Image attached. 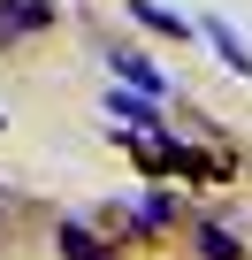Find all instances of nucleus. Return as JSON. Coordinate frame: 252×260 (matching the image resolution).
<instances>
[{
	"label": "nucleus",
	"instance_id": "f257e3e1",
	"mask_svg": "<svg viewBox=\"0 0 252 260\" xmlns=\"http://www.w3.org/2000/svg\"><path fill=\"white\" fill-rule=\"evenodd\" d=\"M107 69H115V84H130V92H146V100H161V92H168V77H161L138 46H115V54H107Z\"/></svg>",
	"mask_w": 252,
	"mask_h": 260
},
{
	"label": "nucleus",
	"instance_id": "f03ea898",
	"mask_svg": "<svg viewBox=\"0 0 252 260\" xmlns=\"http://www.w3.org/2000/svg\"><path fill=\"white\" fill-rule=\"evenodd\" d=\"M54 252H61V260H115V245H107L92 222H61V230H54Z\"/></svg>",
	"mask_w": 252,
	"mask_h": 260
},
{
	"label": "nucleus",
	"instance_id": "7ed1b4c3",
	"mask_svg": "<svg viewBox=\"0 0 252 260\" xmlns=\"http://www.w3.org/2000/svg\"><path fill=\"white\" fill-rule=\"evenodd\" d=\"M54 23V8H31V0H0V54H8L16 39H31V31H46Z\"/></svg>",
	"mask_w": 252,
	"mask_h": 260
},
{
	"label": "nucleus",
	"instance_id": "20e7f679",
	"mask_svg": "<svg viewBox=\"0 0 252 260\" xmlns=\"http://www.w3.org/2000/svg\"><path fill=\"white\" fill-rule=\"evenodd\" d=\"M199 31H206V46H214V54H222V61H229L237 77H252V46H244V39H237V31L222 23V16H199Z\"/></svg>",
	"mask_w": 252,
	"mask_h": 260
},
{
	"label": "nucleus",
	"instance_id": "39448f33",
	"mask_svg": "<svg viewBox=\"0 0 252 260\" xmlns=\"http://www.w3.org/2000/svg\"><path fill=\"white\" fill-rule=\"evenodd\" d=\"M107 115H122L130 130H153V122H161V115H153V100H146V92H130V84H115V92H107Z\"/></svg>",
	"mask_w": 252,
	"mask_h": 260
},
{
	"label": "nucleus",
	"instance_id": "423d86ee",
	"mask_svg": "<svg viewBox=\"0 0 252 260\" xmlns=\"http://www.w3.org/2000/svg\"><path fill=\"white\" fill-rule=\"evenodd\" d=\"M130 16H138L146 31H161V39H191V31H199V23H184L176 8H161V0H130Z\"/></svg>",
	"mask_w": 252,
	"mask_h": 260
},
{
	"label": "nucleus",
	"instance_id": "0eeeda50",
	"mask_svg": "<svg viewBox=\"0 0 252 260\" xmlns=\"http://www.w3.org/2000/svg\"><path fill=\"white\" fill-rule=\"evenodd\" d=\"M168 222H176V199H168V191H146V199L130 207V230H168Z\"/></svg>",
	"mask_w": 252,
	"mask_h": 260
},
{
	"label": "nucleus",
	"instance_id": "6e6552de",
	"mask_svg": "<svg viewBox=\"0 0 252 260\" xmlns=\"http://www.w3.org/2000/svg\"><path fill=\"white\" fill-rule=\"evenodd\" d=\"M199 252H206V260H244V245H237L222 222H199Z\"/></svg>",
	"mask_w": 252,
	"mask_h": 260
},
{
	"label": "nucleus",
	"instance_id": "1a4fd4ad",
	"mask_svg": "<svg viewBox=\"0 0 252 260\" xmlns=\"http://www.w3.org/2000/svg\"><path fill=\"white\" fill-rule=\"evenodd\" d=\"M31 8H61V0H31Z\"/></svg>",
	"mask_w": 252,
	"mask_h": 260
},
{
	"label": "nucleus",
	"instance_id": "9d476101",
	"mask_svg": "<svg viewBox=\"0 0 252 260\" xmlns=\"http://www.w3.org/2000/svg\"><path fill=\"white\" fill-rule=\"evenodd\" d=\"M0 130H8V115H0Z\"/></svg>",
	"mask_w": 252,
	"mask_h": 260
}]
</instances>
